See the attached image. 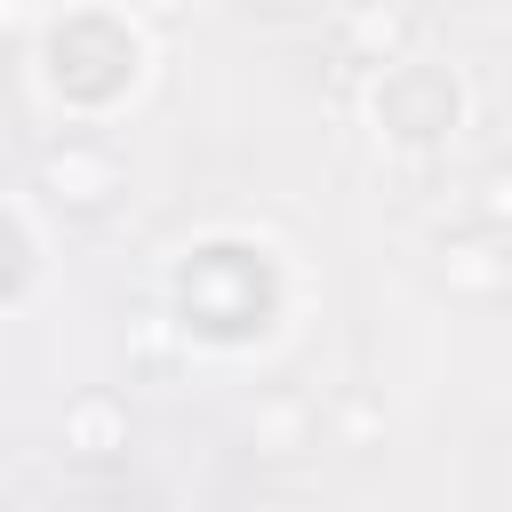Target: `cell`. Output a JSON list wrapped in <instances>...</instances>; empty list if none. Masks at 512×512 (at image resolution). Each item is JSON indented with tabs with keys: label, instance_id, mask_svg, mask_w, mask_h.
<instances>
[{
	"label": "cell",
	"instance_id": "1",
	"mask_svg": "<svg viewBox=\"0 0 512 512\" xmlns=\"http://www.w3.org/2000/svg\"><path fill=\"white\" fill-rule=\"evenodd\" d=\"M40 56H48V64H40V88H48L72 120L120 112V104L144 88V64H152L144 32H136L120 8H64V16L48 24V48H40Z\"/></svg>",
	"mask_w": 512,
	"mask_h": 512
},
{
	"label": "cell",
	"instance_id": "2",
	"mask_svg": "<svg viewBox=\"0 0 512 512\" xmlns=\"http://www.w3.org/2000/svg\"><path fill=\"white\" fill-rule=\"evenodd\" d=\"M368 112H376V136H392V144H440V136H456L464 88H456L448 64H416V56H400V64H384Z\"/></svg>",
	"mask_w": 512,
	"mask_h": 512
},
{
	"label": "cell",
	"instance_id": "3",
	"mask_svg": "<svg viewBox=\"0 0 512 512\" xmlns=\"http://www.w3.org/2000/svg\"><path fill=\"white\" fill-rule=\"evenodd\" d=\"M40 192L56 200V208H112L120 192H128V176H120V160H112V144H56L48 160H40Z\"/></svg>",
	"mask_w": 512,
	"mask_h": 512
},
{
	"label": "cell",
	"instance_id": "4",
	"mask_svg": "<svg viewBox=\"0 0 512 512\" xmlns=\"http://www.w3.org/2000/svg\"><path fill=\"white\" fill-rule=\"evenodd\" d=\"M408 0H352L344 16H336V56L344 64H400L408 56Z\"/></svg>",
	"mask_w": 512,
	"mask_h": 512
},
{
	"label": "cell",
	"instance_id": "5",
	"mask_svg": "<svg viewBox=\"0 0 512 512\" xmlns=\"http://www.w3.org/2000/svg\"><path fill=\"white\" fill-rule=\"evenodd\" d=\"M440 280L456 288V296H472V304H496V296H512V240H496V232H464V240H440Z\"/></svg>",
	"mask_w": 512,
	"mask_h": 512
},
{
	"label": "cell",
	"instance_id": "6",
	"mask_svg": "<svg viewBox=\"0 0 512 512\" xmlns=\"http://www.w3.org/2000/svg\"><path fill=\"white\" fill-rule=\"evenodd\" d=\"M56 440H64V456H80V464H112V456L128 448V408H120L112 392H80V400H64Z\"/></svg>",
	"mask_w": 512,
	"mask_h": 512
},
{
	"label": "cell",
	"instance_id": "7",
	"mask_svg": "<svg viewBox=\"0 0 512 512\" xmlns=\"http://www.w3.org/2000/svg\"><path fill=\"white\" fill-rule=\"evenodd\" d=\"M320 440V400L312 392H272V400H256V416H248V448L256 456H304Z\"/></svg>",
	"mask_w": 512,
	"mask_h": 512
},
{
	"label": "cell",
	"instance_id": "8",
	"mask_svg": "<svg viewBox=\"0 0 512 512\" xmlns=\"http://www.w3.org/2000/svg\"><path fill=\"white\" fill-rule=\"evenodd\" d=\"M472 224L496 232V240H512V160H488V168H480V184H472Z\"/></svg>",
	"mask_w": 512,
	"mask_h": 512
},
{
	"label": "cell",
	"instance_id": "9",
	"mask_svg": "<svg viewBox=\"0 0 512 512\" xmlns=\"http://www.w3.org/2000/svg\"><path fill=\"white\" fill-rule=\"evenodd\" d=\"M336 432H344V448H360V432H368V400H344V408H336Z\"/></svg>",
	"mask_w": 512,
	"mask_h": 512
},
{
	"label": "cell",
	"instance_id": "10",
	"mask_svg": "<svg viewBox=\"0 0 512 512\" xmlns=\"http://www.w3.org/2000/svg\"><path fill=\"white\" fill-rule=\"evenodd\" d=\"M256 8H312V0H256Z\"/></svg>",
	"mask_w": 512,
	"mask_h": 512
},
{
	"label": "cell",
	"instance_id": "11",
	"mask_svg": "<svg viewBox=\"0 0 512 512\" xmlns=\"http://www.w3.org/2000/svg\"><path fill=\"white\" fill-rule=\"evenodd\" d=\"M120 512H152V504H120Z\"/></svg>",
	"mask_w": 512,
	"mask_h": 512
}]
</instances>
